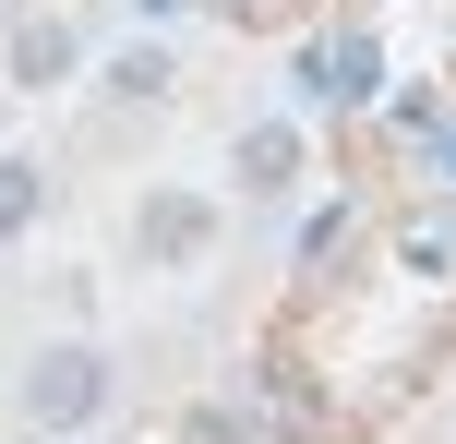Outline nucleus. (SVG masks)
Returning <instances> with one entry per match:
<instances>
[{
	"instance_id": "7",
	"label": "nucleus",
	"mask_w": 456,
	"mask_h": 444,
	"mask_svg": "<svg viewBox=\"0 0 456 444\" xmlns=\"http://www.w3.org/2000/svg\"><path fill=\"white\" fill-rule=\"evenodd\" d=\"M109 96H168V48H120V72H109Z\"/></svg>"
},
{
	"instance_id": "1",
	"label": "nucleus",
	"mask_w": 456,
	"mask_h": 444,
	"mask_svg": "<svg viewBox=\"0 0 456 444\" xmlns=\"http://www.w3.org/2000/svg\"><path fill=\"white\" fill-rule=\"evenodd\" d=\"M96 408H109V360H96V349H37V373H24V421L85 432Z\"/></svg>"
},
{
	"instance_id": "9",
	"label": "nucleus",
	"mask_w": 456,
	"mask_h": 444,
	"mask_svg": "<svg viewBox=\"0 0 456 444\" xmlns=\"http://www.w3.org/2000/svg\"><path fill=\"white\" fill-rule=\"evenodd\" d=\"M144 12H181V0H144Z\"/></svg>"
},
{
	"instance_id": "3",
	"label": "nucleus",
	"mask_w": 456,
	"mask_h": 444,
	"mask_svg": "<svg viewBox=\"0 0 456 444\" xmlns=\"http://www.w3.org/2000/svg\"><path fill=\"white\" fill-rule=\"evenodd\" d=\"M72 61H85L72 12H24V24H12V85H61Z\"/></svg>"
},
{
	"instance_id": "4",
	"label": "nucleus",
	"mask_w": 456,
	"mask_h": 444,
	"mask_svg": "<svg viewBox=\"0 0 456 444\" xmlns=\"http://www.w3.org/2000/svg\"><path fill=\"white\" fill-rule=\"evenodd\" d=\"M289 181H300V133H289V120H252V133H240V192L276 205Z\"/></svg>"
},
{
	"instance_id": "6",
	"label": "nucleus",
	"mask_w": 456,
	"mask_h": 444,
	"mask_svg": "<svg viewBox=\"0 0 456 444\" xmlns=\"http://www.w3.org/2000/svg\"><path fill=\"white\" fill-rule=\"evenodd\" d=\"M37 205H48V168H37V157H0V240L37 229Z\"/></svg>"
},
{
	"instance_id": "5",
	"label": "nucleus",
	"mask_w": 456,
	"mask_h": 444,
	"mask_svg": "<svg viewBox=\"0 0 456 444\" xmlns=\"http://www.w3.org/2000/svg\"><path fill=\"white\" fill-rule=\"evenodd\" d=\"M313 96H324V109H361V96H372V48H361V36L313 48Z\"/></svg>"
},
{
	"instance_id": "8",
	"label": "nucleus",
	"mask_w": 456,
	"mask_h": 444,
	"mask_svg": "<svg viewBox=\"0 0 456 444\" xmlns=\"http://www.w3.org/2000/svg\"><path fill=\"white\" fill-rule=\"evenodd\" d=\"M409 264H420V277H433V264H456V216H444V229L420 216V229H409Z\"/></svg>"
},
{
	"instance_id": "2",
	"label": "nucleus",
	"mask_w": 456,
	"mask_h": 444,
	"mask_svg": "<svg viewBox=\"0 0 456 444\" xmlns=\"http://www.w3.org/2000/svg\"><path fill=\"white\" fill-rule=\"evenodd\" d=\"M133 240H144V264H192V253L216 240V205H205V192H157Z\"/></svg>"
}]
</instances>
